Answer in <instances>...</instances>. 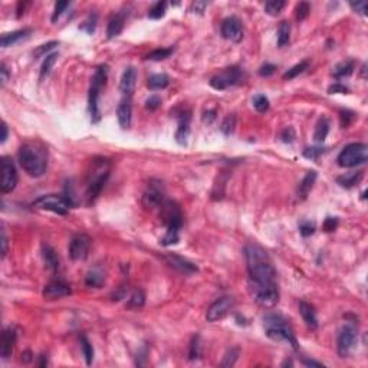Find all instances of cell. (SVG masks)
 Listing matches in <instances>:
<instances>
[{"label":"cell","instance_id":"obj_24","mask_svg":"<svg viewBox=\"0 0 368 368\" xmlns=\"http://www.w3.org/2000/svg\"><path fill=\"white\" fill-rule=\"evenodd\" d=\"M317 177H318V174H317V171H314V170H311V171H308V173L305 174V177L302 178V181H301L299 186H298L297 196L299 200H305V199L308 197V194L311 193L312 187H314V184H315V181H317Z\"/></svg>","mask_w":368,"mask_h":368},{"label":"cell","instance_id":"obj_54","mask_svg":"<svg viewBox=\"0 0 368 368\" xmlns=\"http://www.w3.org/2000/svg\"><path fill=\"white\" fill-rule=\"evenodd\" d=\"M275 72H276V66L275 65H272V63H265V65H262L261 69H259V75L266 78V76L273 75Z\"/></svg>","mask_w":368,"mask_h":368},{"label":"cell","instance_id":"obj_51","mask_svg":"<svg viewBox=\"0 0 368 368\" xmlns=\"http://www.w3.org/2000/svg\"><path fill=\"white\" fill-rule=\"evenodd\" d=\"M338 227V219L337 217H327L322 223V229L324 232H334Z\"/></svg>","mask_w":368,"mask_h":368},{"label":"cell","instance_id":"obj_7","mask_svg":"<svg viewBox=\"0 0 368 368\" xmlns=\"http://www.w3.org/2000/svg\"><path fill=\"white\" fill-rule=\"evenodd\" d=\"M368 160V147L364 143H353L345 145L340 153L337 161L338 166L344 168H353L361 164H366Z\"/></svg>","mask_w":368,"mask_h":368},{"label":"cell","instance_id":"obj_29","mask_svg":"<svg viewBox=\"0 0 368 368\" xmlns=\"http://www.w3.org/2000/svg\"><path fill=\"white\" fill-rule=\"evenodd\" d=\"M364 177V173L363 171H353V173H347L344 176L337 178L338 184L341 187H345V189H351L354 187L356 184H358L361 180Z\"/></svg>","mask_w":368,"mask_h":368},{"label":"cell","instance_id":"obj_61","mask_svg":"<svg viewBox=\"0 0 368 368\" xmlns=\"http://www.w3.org/2000/svg\"><path fill=\"white\" fill-rule=\"evenodd\" d=\"M302 364L304 366H307V367H324V364L322 363H318V361H314V360H307V358H304L302 360Z\"/></svg>","mask_w":368,"mask_h":368},{"label":"cell","instance_id":"obj_4","mask_svg":"<svg viewBox=\"0 0 368 368\" xmlns=\"http://www.w3.org/2000/svg\"><path fill=\"white\" fill-rule=\"evenodd\" d=\"M160 217L167 227L166 235L161 239V245L164 246L176 245L180 239L178 232L183 226V214L177 203L173 200H166L160 207Z\"/></svg>","mask_w":368,"mask_h":368},{"label":"cell","instance_id":"obj_28","mask_svg":"<svg viewBox=\"0 0 368 368\" xmlns=\"http://www.w3.org/2000/svg\"><path fill=\"white\" fill-rule=\"evenodd\" d=\"M330 127H331L330 119L327 118V117L320 118V121L315 125V131H314V140H315V143H324L325 141V138H327V135L330 132Z\"/></svg>","mask_w":368,"mask_h":368},{"label":"cell","instance_id":"obj_18","mask_svg":"<svg viewBox=\"0 0 368 368\" xmlns=\"http://www.w3.org/2000/svg\"><path fill=\"white\" fill-rule=\"evenodd\" d=\"M71 295V286L62 281H52L43 288V298L48 301H56Z\"/></svg>","mask_w":368,"mask_h":368},{"label":"cell","instance_id":"obj_59","mask_svg":"<svg viewBox=\"0 0 368 368\" xmlns=\"http://www.w3.org/2000/svg\"><path fill=\"white\" fill-rule=\"evenodd\" d=\"M7 253V238L4 230H1V258H4Z\"/></svg>","mask_w":368,"mask_h":368},{"label":"cell","instance_id":"obj_52","mask_svg":"<svg viewBox=\"0 0 368 368\" xmlns=\"http://www.w3.org/2000/svg\"><path fill=\"white\" fill-rule=\"evenodd\" d=\"M160 105H161V98L158 95H151L150 98H147V101H145V108L150 109V111H154Z\"/></svg>","mask_w":368,"mask_h":368},{"label":"cell","instance_id":"obj_25","mask_svg":"<svg viewBox=\"0 0 368 368\" xmlns=\"http://www.w3.org/2000/svg\"><path fill=\"white\" fill-rule=\"evenodd\" d=\"M42 256H43L45 265H46V268H48L49 271L56 272L59 269V256H58L56 250L53 249L50 245H48V243H43L42 245Z\"/></svg>","mask_w":368,"mask_h":368},{"label":"cell","instance_id":"obj_6","mask_svg":"<svg viewBox=\"0 0 368 368\" xmlns=\"http://www.w3.org/2000/svg\"><path fill=\"white\" fill-rule=\"evenodd\" d=\"M108 78V66L107 65H99L96 68L95 73L92 76V82L89 88V96H88V104H89V114L92 124L99 122L101 119V111H99V95L102 88L105 86Z\"/></svg>","mask_w":368,"mask_h":368},{"label":"cell","instance_id":"obj_19","mask_svg":"<svg viewBox=\"0 0 368 368\" xmlns=\"http://www.w3.org/2000/svg\"><path fill=\"white\" fill-rule=\"evenodd\" d=\"M166 261L168 262L170 266H173L174 269H177L178 272L184 273V275H191V273L197 272V266L190 261L184 259L183 256H178L176 253H168L164 256Z\"/></svg>","mask_w":368,"mask_h":368},{"label":"cell","instance_id":"obj_5","mask_svg":"<svg viewBox=\"0 0 368 368\" xmlns=\"http://www.w3.org/2000/svg\"><path fill=\"white\" fill-rule=\"evenodd\" d=\"M263 328L266 335L272 340V341H285L288 344L292 345V348L297 351L298 350V341L295 338V334L292 331L291 325L288 324V321L275 312H269L263 317Z\"/></svg>","mask_w":368,"mask_h":368},{"label":"cell","instance_id":"obj_34","mask_svg":"<svg viewBox=\"0 0 368 368\" xmlns=\"http://www.w3.org/2000/svg\"><path fill=\"white\" fill-rule=\"evenodd\" d=\"M59 58V55L56 53V52H53V53H49L46 55V58L43 60V63H42V68H40V75H39V79H43V78H46L50 71H52V68H53V65L56 63V60Z\"/></svg>","mask_w":368,"mask_h":368},{"label":"cell","instance_id":"obj_40","mask_svg":"<svg viewBox=\"0 0 368 368\" xmlns=\"http://www.w3.org/2000/svg\"><path fill=\"white\" fill-rule=\"evenodd\" d=\"M235 128H236V115L235 114H229L225 119H223V122H222V125H220V130L222 132L225 134V135H232L233 132H235Z\"/></svg>","mask_w":368,"mask_h":368},{"label":"cell","instance_id":"obj_38","mask_svg":"<svg viewBox=\"0 0 368 368\" xmlns=\"http://www.w3.org/2000/svg\"><path fill=\"white\" fill-rule=\"evenodd\" d=\"M285 7V1L284 0H269L265 3V12L271 16H276L282 12V9Z\"/></svg>","mask_w":368,"mask_h":368},{"label":"cell","instance_id":"obj_20","mask_svg":"<svg viewBox=\"0 0 368 368\" xmlns=\"http://www.w3.org/2000/svg\"><path fill=\"white\" fill-rule=\"evenodd\" d=\"M118 124L122 130H128L131 127V118H132V105H131V96H124L119 102L117 109Z\"/></svg>","mask_w":368,"mask_h":368},{"label":"cell","instance_id":"obj_8","mask_svg":"<svg viewBox=\"0 0 368 368\" xmlns=\"http://www.w3.org/2000/svg\"><path fill=\"white\" fill-rule=\"evenodd\" d=\"M72 204L73 203L68 197H65V196H60V194H45V196H40L39 199H36L35 202H33V207L40 209V210H48V212L60 214V216H65V214L69 212Z\"/></svg>","mask_w":368,"mask_h":368},{"label":"cell","instance_id":"obj_46","mask_svg":"<svg viewBox=\"0 0 368 368\" xmlns=\"http://www.w3.org/2000/svg\"><path fill=\"white\" fill-rule=\"evenodd\" d=\"M299 233L304 236V238H308V236H312L315 233V225L309 220H304L299 223Z\"/></svg>","mask_w":368,"mask_h":368},{"label":"cell","instance_id":"obj_62","mask_svg":"<svg viewBox=\"0 0 368 368\" xmlns=\"http://www.w3.org/2000/svg\"><path fill=\"white\" fill-rule=\"evenodd\" d=\"M7 134H9V131H7V125H6V122H1V135H0V143L3 144L6 140H7Z\"/></svg>","mask_w":368,"mask_h":368},{"label":"cell","instance_id":"obj_32","mask_svg":"<svg viewBox=\"0 0 368 368\" xmlns=\"http://www.w3.org/2000/svg\"><path fill=\"white\" fill-rule=\"evenodd\" d=\"M168 83H170L168 75H166V73H155V75L148 78L147 86H148L151 91H158V89H164V88H167Z\"/></svg>","mask_w":368,"mask_h":368},{"label":"cell","instance_id":"obj_60","mask_svg":"<svg viewBox=\"0 0 368 368\" xmlns=\"http://www.w3.org/2000/svg\"><path fill=\"white\" fill-rule=\"evenodd\" d=\"M214 118H216V109H212V111H206V112H204L203 121L207 122V124H210V122H213Z\"/></svg>","mask_w":368,"mask_h":368},{"label":"cell","instance_id":"obj_58","mask_svg":"<svg viewBox=\"0 0 368 368\" xmlns=\"http://www.w3.org/2000/svg\"><path fill=\"white\" fill-rule=\"evenodd\" d=\"M206 7H207V3H206V1H193V3H191L190 10L191 12L202 14Z\"/></svg>","mask_w":368,"mask_h":368},{"label":"cell","instance_id":"obj_15","mask_svg":"<svg viewBox=\"0 0 368 368\" xmlns=\"http://www.w3.org/2000/svg\"><path fill=\"white\" fill-rule=\"evenodd\" d=\"M255 301L265 308H272L279 302V291L276 285L253 286Z\"/></svg>","mask_w":368,"mask_h":368},{"label":"cell","instance_id":"obj_17","mask_svg":"<svg viewBox=\"0 0 368 368\" xmlns=\"http://www.w3.org/2000/svg\"><path fill=\"white\" fill-rule=\"evenodd\" d=\"M176 118L178 119V128L176 132V141L180 145H186L187 144V138L190 135V119L191 114L189 109L186 108H177L174 109Z\"/></svg>","mask_w":368,"mask_h":368},{"label":"cell","instance_id":"obj_56","mask_svg":"<svg viewBox=\"0 0 368 368\" xmlns=\"http://www.w3.org/2000/svg\"><path fill=\"white\" fill-rule=\"evenodd\" d=\"M350 6L353 7V10H356L357 13L366 16L367 14V3L366 1H357V3H350Z\"/></svg>","mask_w":368,"mask_h":368},{"label":"cell","instance_id":"obj_47","mask_svg":"<svg viewBox=\"0 0 368 368\" xmlns=\"http://www.w3.org/2000/svg\"><path fill=\"white\" fill-rule=\"evenodd\" d=\"M69 1H58L56 4H55V9H53V14H52V22L55 23L58 19H59L60 16H62V13L65 12L68 7H69Z\"/></svg>","mask_w":368,"mask_h":368},{"label":"cell","instance_id":"obj_48","mask_svg":"<svg viewBox=\"0 0 368 368\" xmlns=\"http://www.w3.org/2000/svg\"><path fill=\"white\" fill-rule=\"evenodd\" d=\"M325 151H327V148H322V147H309V148H305V150H304V157L315 160V158H318L320 155L324 154Z\"/></svg>","mask_w":368,"mask_h":368},{"label":"cell","instance_id":"obj_13","mask_svg":"<svg viewBox=\"0 0 368 368\" xmlns=\"http://www.w3.org/2000/svg\"><path fill=\"white\" fill-rule=\"evenodd\" d=\"M91 238L88 235H75L69 242V258L72 261L81 262L88 258V253L91 249Z\"/></svg>","mask_w":368,"mask_h":368},{"label":"cell","instance_id":"obj_35","mask_svg":"<svg viewBox=\"0 0 368 368\" xmlns=\"http://www.w3.org/2000/svg\"><path fill=\"white\" fill-rule=\"evenodd\" d=\"M308 68H309V60H301L299 63L294 65V66H292L291 69H288V71L284 73V79H288V81H291V79L297 78L298 75L304 73V72L307 71Z\"/></svg>","mask_w":368,"mask_h":368},{"label":"cell","instance_id":"obj_49","mask_svg":"<svg viewBox=\"0 0 368 368\" xmlns=\"http://www.w3.org/2000/svg\"><path fill=\"white\" fill-rule=\"evenodd\" d=\"M281 138H282V141L284 143H294L295 141V138H297V134H295V130L292 128V127H286L285 130L281 132Z\"/></svg>","mask_w":368,"mask_h":368},{"label":"cell","instance_id":"obj_9","mask_svg":"<svg viewBox=\"0 0 368 368\" xmlns=\"http://www.w3.org/2000/svg\"><path fill=\"white\" fill-rule=\"evenodd\" d=\"M243 79H245V71L239 66H230L226 68L225 71L216 73L210 79V86L217 91H225L230 86L242 83Z\"/></svg>","mask_w":368,"mask_h":368},{"label":"cell","instance_id":"obj_26","mask_svg":"<svg viewBox=\"0 0 368 368\" xmlns=\"http://www.w3.org/2000/svg\"><path fill=\"white\" fill-rule=\"evenodd\" d=\"M124 24H125V13L121 12L114 14L109 22H108L107 26V37L108 39H114L122 32L124 29Z\"/></svg>","mask_w":368,"mask_h":368},{"label":"cell","instance_id":"obj_50","mask_svg":"<svg viewBox=\"0 0 368 368\" xmlns=\"http://www.w3.org/2000/svg\"><path fill=\"white\" fill-rule=\"evenodd\" d=\"M55 46H58V42H55V40H53V42H49V43H46V45H42V46H39V48L36 49L35 52H33V55H35L36 58L43 56V55H46L49 50H50V49H53Z\"/></svg>","mask_w":368,"mask_h":368},{"label":"cell","instance_id":"obj_43","mask_svg":"<svg viewBox=\"0 0 368 368\" xmlns=\"http://www.w3.org/2000/svg\"><path fill=\"white\" fill-rule=\"evenodd\" d=\"M239 357V348H230L223 357V361L220 363V367H233L236 364Z\"/></svg>","mask_w":368,"mask_h":368},{"label":"cell","instance_id":"obj_44","mask_svg":"<svg viewBox=\"0 0 368 368\" xmlns=\"http://www.w3.org/2000/svg\"><path fill=\"white\" fill-rule=\"evenodd\" d=\"M269 105H271V104H269L268 96L259 94V95H256L253 98V107H255V109H256L258 112H261V114L266 112V111L269 109Z\"/></svg>","mask_w":368,"mask_h":368},{"label":"cell","instance_id":"obj_12","mask_svg":"<svg viewBox=\"0 0 368 368\" xmlns=\"http://www.w3.org/2000/svg\"><path fill=\"white\" fill-rule=\"evenodd\" d=\"M166 191L161 181L151 180L147 186V190L143 194V204L147 209H160L166 202Z\"/></svg>","mask_w":368,"mask_h":368},{"label":"cell","instance_id":"obj_45","mask_svg":"<svg viewBox=\"0 0 368 368\" xmlns=\"http://www.w3.org/2000/svg\"><path fill=\"white\" fill-rule=\"evenodd\" d=\"M309 12H311V6L307 1H301L297 6V10H295V17H297L298 22H302L305 20L309 16Z\"/></svg>","mask_w":368,"mask_h":368},{"label":"cell","instance_id":"obj_39","mask_svg":"<svg viewBox=\"0 0 368 368\" xmlns=\"http://www.w3.org/2000/svg\"><path fill=\"white\" fill-rule=\"evenodd\" d=\"M202 356V344H200V337L199 335H194L191 338L190 348H189V358L191 361L194 360H199Z\"/></svg>","mask_w":368,"mask_h":368},{"label":"cell","instance_id":"obj_36","mask_svg":"<svg viewBox=\"0 0 368 368\" xmlns=\"http://www.w3.org/2000/svg\"><path fill=\"white\" fill-rule=\"evenodd\" d=\"M144 302H145V294H144V291H141V289H135V291L131 294V297L128 298L127 307H128V308L138 309L143 307Z\"/></svg>","mask_w":368,"mask_h":368},{"label":"cell","instance_id":"obj_27","mask_svg":"<svg viewBox=\"0 0 368 368\" xmlns=\"http://www.w3.org/2000/svg\"><path fill=\"white\" fill-rule=\"evenodd\" d=\"M299 312L302 315V318L305 321V324L308 325L311 330H317L318 328V320H317V312L315 308L308 304V302H299Z\"/></svg>","mask_w":368,"mask_h":368},{"label":"cell","instance_id":"obj_22","mask_svg":"<svg viewBox=\"0 0 368 368\" xmlns=\"http://www.w3.org/2000/svg\"><path fill=\"white\" fill-rule=\"evenodd\" d=\"M14 344H16V333L12 327L3 330L1 334V343H0V354L3 360L10 358L14 350Z\"/></svg>","mask_w":368,"mask_h":368},{"label":"cell","instance_id":"obj_41","mask_svg":"<svg viewBox=\"0 0 368 368\" xmlns=\"http://www.w3.org/2000/svg\"><path fill=\"white\" fill-rule=\"evenodd\" d=\"M167 10V3L166 1H157L155 4L151 6V9L148 10V17L150 19H161L164 14H166Z\"/></svg>","mask_w":368,"mask_h":368},{"label":"cell","instance_id":"obj_31","mask_svg":"<svg viewBox=\"0 0 368 368\" xmlns=\"http://www.w3.org/2000/svg\"><path fill=\"white\" fill-rule=\"evenodd\" d=\"M356 69V62L353 59H347V60H343V62H340L335 68H334L333 71V75L337 78V79H340V78H345V76H350L353 72Z\"/></svg>","mask_w":368,"mask_h":368},{"label":"cell","instance_id":"obj_55","mask_svg":"<svg viewBox=\"0 0 368 368\" xmlns=\"http://www.w3.org/2000/svg\"><path fill=\"white\" fill-rule=\"evenodd\" d=\"M356 118V115L351 111H341V125L343 127H348L351 124V121Z\"/></svg>","mask_w":368,"mask_h":368},{"label":"cell","instance_id":"obj_37","mask_svg":"<svg viewBox=\"0 0 368 368\" xmlns=\"http://www.w3.org/2000/svg\"><path fill=\"white\" fill-rule=\"evenodd\" d=\"M174 53V48H160L155 49L147 55V59L150 60H164L170 58Z\"/></svg>","mask_w":368,"mask_h":368},{"label":"cell","instance_id":"obj_16","mask_svg":"<svg viewBox=\"0 0 368 368\" xmlns=\"http://www.w3.org/2000/svg\"><path fill=\"white\" fill-rule=\"evenodd\" d=\"M220 32L225 39L239 43L243 39V23L238 16H229L222 22Z\"/></svg>","mask_w":368,"mask_h":368},{"label":"cell","instance_id":"obj_53","mask_svg":"<svg viewBox=\"0 0 368 368\" xmlns=\"http://www.w3.org/2000/svg\"><path fill=\"white\" fill-rule=\"evenodd\" d=\"M328 92H330V94H348V92H350V89H348L345 85H343V83L337 82L330 86Z\"/></svg>","mask_w":368,"mask_h":368},{"label":"cell","instance_id":"obj_23","mask_svg":"<svg viewBox=\"0 0 368 368\" xmlns=\"http://www.w3.org/2000/svg\"><path fill=\"white\" fill-rule=\"evenodd\" d=\"M30 33H32V29H19V30L10 32V33H3L1 39H0V45H1V48L13 46L16 43L22 42L23 39H27Z\"/></svg>","mask_w":368,"mask_h":368},{"label":"cell","instance_id":"obj_14","mask_svg":"<svg viewBox=\"0 0 368 368\" xmlns=\"http://www.w3.org/2000/svg\"><path fill=\"white\" fill-rule=\"evenodd\" d=\"M235 307V299L232 297H223L217 301H214L213 304L209 307L207 312H206V320L209 322H216L225 318L226 315L233 309Z\"/></svg>","mask_w":368,"mask_h":368},{"label":"cell","instance_id":"obj_21","mask_svg":"<svg viewBox=\"0 0 368 368\" xmlns=\"http://www.w3.org/2000/svg\"><path fill=\"white\" fill-rule=\"evenodd\" d=\"M135 83H137V69L134 66L125 68V71L122 72V76H121V82H119V89L124 94V96H132Z\"/></svg>","mask_w":368,"mask_h":368},{"label":"cell","instance_id":"obj_30","mask_svg":"<svg viewBox=\"0 0 368 368\" xmlns=\"http://www.w3.org/2000/svg\"><path fill=\"white\" fill-rule=\"evenodd\" d=\"M105 284V275L101 272L99 269H91L85 276V285L88 288H101Z\"/></svg>","mask_w":368,"mask_h":368},{"label":"cell","instance_id":"obj_33","mask_svg":"<svg viewBox=\"0 0 368 368\" xmlns=\"http://www.w3.org/2000/svg\"><path fill=\"white\" fill-rule=\"evenodd\" d=\"M291 39V23L288 20H282L278 27V46L285 48Z\"/></svg>","mask_w":368,"mask_h":368},{"label":"cell","instance_id":"obj_10","mask_svg":"<svg viewBox=\"0 0 368 368\" xmlns=\"http://www.w3.org/2000/svg\"><path fill=\"white\" fill-rule=\"evenodd\" d=\"M17 184V171L10 157H3L0 161V191L3 194L14 190Z\"/></svg>","mask_w":368,"mask_h":368},{"label":"cell","instance_id":"obj_11","mask_svg":"<svg viewBox=\"0 0 368 368\" xmlns=\"http://www.w3.org/2000/svg\"><path fill=\"white\" fill-rule=\"evenodd\" d=\"M357 338H358V328L354 324H347L341 328V331L338 334V340H337V348H338V354L345 358L351 354V351L354 350L357 344Z\"/></svg>","mask_w":368,"mask_h":368},{"label":"cell","instance_id":"obj_42","mask_svg":"<svg viewBox=\"0 0 368 368\" xmlns=\"http://www.w3.org/2000/svg\"><path fill=\"white\" fill-rule=\"evenodd\" d=\"M81 347H82V353H83V357H85V361H86V364L88 366H91L92 364V361H94V348H92V345L91 343L88 341V338L86 337H81Z\"/></svg>","mask_w":368,"mask_h":368},{"label":"cell","instance_id":"obj_3","mask_svg":"<svg viewBox=\"0 0 368 368\" xmlns=\"http://www.w3.org/2000/svg\"><path fill=\"white\" fill-rule=\"evenodd\" d=\"M111 173V161L104 157H96L92 160L91 167L85 178V200L88 204L95 202Z\"/></svg>","mask_w":368,"mask_h":368},{"label":"cell","instance_id":"obj_57","mask_svg":"<svg viewBox=\"0 0 368 368\" xmlns=\"http://www.w3.org/2000/svg\"><path fill=\"white\" fill-rule=\"evenodd\" d=\"M9 76H10V73H9V69L6 66V63H1L0 65V81H1V86L6 85V82L9 81Z\"/></svg>","mask_w":368,"mask_h":368},{"label":"cell","instance_id":"obj_2","mask_svg":"<svg viewBox=\"0 0 368 368\" xmlns=\"http://www.w3.org/2000/svg\"><path fill=\"white\" fill-rule=\"evenodd\" d=\"M17 160L30 177H42L48 168V148L39 141L24 143L19 148Z\"/></svg>","mask_w":368,"mask_h":368},{"label":"cell","instance_id":"obj_1","mask_svg":"<svg viewBox=\"0 0 368 368\" xmlns=\"http://www.w3.org/2000/svg\"><path fill=\"white\" fill-rule=\"evenodd\" d=\"M245 258L255 286L276 285V269L266 250L256 243H248L245 246Z\"/></svg>","mask_w":368,"mask_h":368}]
</instances>
